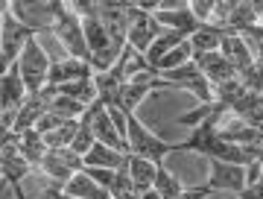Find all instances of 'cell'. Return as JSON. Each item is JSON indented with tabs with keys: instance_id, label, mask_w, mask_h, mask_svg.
<instances>
[{
	"instance_id": "cell-32",
	"label": "cell",
	"mask_w": 263,
	"mask_h": 199,
	"mask_svg": "<svg viewBox=\"0 0 263 199\" xmlns=\"http://www.w3.org/2000/svg\"><path fill=\"white\" fill-rule=\"evenodd\" d=\"M208 193H211V188H208V185H199V188L181 190V196H179V199H205Z\"/></svg>"
},
{
	"instance_id": "cell-27",
	"label": "cell",
	"mask_w": 263,
	"mask_h": 199,
	"mask_svg": "<svg viewBox=\"0 0 263 199\" xmlns=\"http://www.w3.org/2000/svg\"><path fill=\"white\" fill-rule=\"evenodd\" d=\"M155 190H158V193H161L164 199H179L184 188H181V182L176 179L173 173H167V167L161 164L158 173H155Z\"/></svg>"
},
{
	"instance_id": "cell-18",
	"label": "cell",
	"mask_w": 263,
	"mask_h": 199,
	"mask_svg": "<svg viewBox=\"0 0 263 199\" xmlns=\"http://www.w3.org/2000/svg\"><path fill=\"white\" fill-rule=\"evenodd\" d=\"M216 135L226 143H237V147H263V132L254 129V126H249V123H243V120L216 129Z\"/></svg>"
},
{
	"instance_id": "cell-8",
	"label": "cell",
	"mask_w": 263,
	"mask_h": 199,
	"mask_svg": "<svg viewBox=\"0 0 263 199\" xmlns=\"http://www.w3.org/2000/svg\"><path fill=\"white\" fill-rule=\"evenodd\" d=\"M161 79H164L170 88H184V91H190V94H196V100H202V103H214V85L205 79V74L196 67L193 59L184 62L181 67L164 70Z\"/></svg>"
},
{
	"instance_id": "cell-2",
	"label": "cell",
	"mask_w": 263,
	"mask_h": 199,
	"mask_svg": "<svg viewBox=\"0 0 263 199\" xmlns=\"http://www.w3.org/2000/svg\"><path fill=\"white\" fill-rule=\"evenodd\" d=\"M41 32H53V29H38V27H29V24H21L15 18L12 3H3V59H0L3 62V74H6V67L18 65L24 47L29 44V38L41 35Z\"/></svg>"
},
{
	"instance_id": "cell-5",
	"label": "cell",
	"mask_w": 263,
	"mask_h": 199,
	"mask_svg": "<svg viewBox=\"0 0 263 199\" xmlns=\"http://www.w3.org/2000/svg\"><path fill=\"white\" fill-rule=\"evenodd\" d=\"M126 120H129V152L132 155H141V158L152 161L155 167H161L170 152H176V143H167L161 138H155L135 114H129Z\"/></svg>"
},
{
	"instance_id": "cell-22",
	"label": "cell",
	"mask_w": 263,
	"mask_h": 199,
	"mask_svg": "<svg viewBox=\"0 0 263 199\" xmlns=\"http://www.w3.org/2000/svg\"><path fill=\"white\" fill-rule=\"evenodd\" d=\"M126 161V155L111 147H105V143L97 141L94 150L85 155V167H105V170H120V164Z\"/></svg>"
},
{
	"instance_id": "cell-4",
	"label": "cell",
	"mask_w": 263,
	"mask_h": 199,
	"mask_svg": "<svg viewBox=\"0 0 263 199\" xmlns=\"http://www.w3.org/2000/svg\"><path fill=\"white\" fill-rule=\"evenodd\" d=\"M126 15H129V47H135L141 56H146L152 44L167 32V27H161L152 12L141 9L132 0L126 3Z\"/></svg>"
},
{
	"instance_id": "cell-11",
	"label": "cell",
	"mask_w": 263,
	"mask_h": 199,
	"mask_svg": "<svg viewBox=\"0 0 263 199\" xmlns=\"http://www.w3.org/2000/svg\"><path fill=\"white\" fill-rule=\"evenodd\" d=\"M208 188L211 190H231V193L240 196L246 188V167L243 164H228V161H211Z\"/></svg>"
},
{
	"instance_id": "cell-21",
	"label": "cell",
	"mask_w": 263,
	"mask_h": 199,
	"mask_svg": "<svg viewBox=\"0 0 263 199\" xmlns=\"http://www.w3.org/2000/svg\"><path fill=\"white\" fill-rule=\"evenodd\" d=\"M65 193L79 196V199H111V193H108L103 185H97L88 173H76L73 179H70V185L65 188Z\"/></svg>"
},
{
	"instance_id": "cell-10",
	"label": "cell",
	"mask_w": 263,
	"mask_h": 199,
	"mask_svg": "<svg viewBox=\"0 0 263 199\" xmlns=\"http://www.w3.org/2000/svg\"><path fill=\"white\" fill-rule=\"evenodd\" d=\"M53 97H56V91H53V85H47L44 91H38V94H29L27 103L21 105L18 117H15V132H27V129H35L38 120L44 117V114L50 112V103H53Z\"/></svg>"
},
{
	"instance_id": "cell-12",
	"label": "cell",
	"mask_w": 263,
	"mask_h": 199,
	"mask_svg": "<svg viewBox=\"0 0 263 199\" xmlns=\"http://www.w3.org/2000/svg\"><path fill=\"white\" fill-rule=\"evenodd\" d=\"M193 62L196 67L205 74V79L211 85H219V82H228V79H234L237 70L228 65V59L219 53V50H211V53H193Z\"/></svg>"
},
{
	"instance_id": "cell-26",
	"label": "cell",
	"mask_w": 263,
	"mask_h": 199,
	"mask_svg": "<svg viewBox=\"0 0 263 199\" xmlns=\"http://www.w3.org/2000/svg\"><path fill=\"white\" fill-rule=\"evenodd\" d=\"M94 143H97V135H94V129H91V120L82 114V120H79V132H76V138H73V143H70V150L76 152V155H88V152L94 150Z\"/></svg>"
},
{
	"instance_id": "cell-20",
	"label": "cell",
	"mask_w": 263,
	"mask_h": 199,
	"mask_svg": "<svg viewBox=\"0 0 263 199\" xmlns=\"http://www.w3.org/2000/svg\"><path fill=\"white\" fill-rule=\"evenodd\" d=\"M184 41H190V38L184 35V32H179V29H167V32H164V35H161L158 41H155V44L149 47V53L143 56V59H146V65L155 67V65L161 62V59L170 56V53H173L176 47H181Z\"/></svg>"
},
{
	"instance_id": "cell-1",
	"label": "cell",
	"mask_w": 263,
	"mask_h": 199,
	"mask_svg": "<svg viewBox=\"0 0 263 199\" xmlns=\"http://www.w3.org/2000/svg\"><path fill=\"white\" fill-rule=\"evenodd\" d=\"M41 9L53 15V35H59V41L65 44L70 59H79V62L91 65V50H88V41H85L82 18L76 12H70V6L62 3V0H47V3H41Z\"/></svg>"
},
{
	"instance_id": "cell-31",
	"label": "cell",
	"mask_w": 263,
	"mask_h": 199,
	"mask_svg": "<svg viewBox=\"0 0 263 199\" xmlns=\"http://www.w3.org/2000/svg\"><path fill=\"white\" fill-rule=\"evenodd\" d=\"M240 199H263V176L257 182H249L240 193Z\"/></svg>"
},
{
	"instance_id": "cell-14",
	"label": "cell",
	"mask_w": 263,
	"mask_h": 199,
	"mask_svg": "<svg viewBox=\"0 0 263 199\" xmlns=\"http://www.w3.org/2000/svg\"><path fill=\"white\" fill-rule=\"evenodd\" d=\"M155 21L167 29H179V32H184L187 38L196 35L199 29H202V21L190 12V6H184V9H158L155 12Z\"/></svg>"
},
{
	"instance_id": "cell-28",
	"label": "cell",
	"mask_w": 263,
	"mask_h": 199,
	"mask_svg": "<svg viewBox=\"0 0 263 199\" xmlns=\"http://www.w3.org/2000/svg\"><path fill=\"white\" fill-rule=\"evenodd\" d=\"M111 199H143V193L138 188H135V182L129 179V173L117 170V176H114V185H111Z\"/></svg>"
},
{
	"instance_id": "cell-7",
	"label": "cell",
	"mask_w": 263,
	"mask_h": 199,
	"mask_svg": "<svg viewBox=\"0 0 263 199\" xmlns=\"http://www.w3.org/2000/svg\"><path fill=\"white\" fill-rule=\"evenodd\" d=\"M27 85H24V76H21V65H12L3 79H0V103H3V117H0V129H12L15 117H18L21 105L27 103Z\"/></svg>"
},
{
	"instance_id": "cell-3",
	"label": "cell",
	"mask_w": 263,
	"mask_h": 199,
	"mask_svg": "<svg viewBox=\"0 0 263 199\" xmlns=\"http://www.w3.org/2000/svg\"><path fill=\"white\" fill-rule=\"evenodd\" d=\"M82 170H85V158L76 155L70 147H65V150H47V155L41 158L35 173H41L47 182H53L56 188L65 190L67 185H70V179Z\"/></svg>"
},
{
	"instance_id": "cell-9",
	"label": "cell",
	"mask_w": 263,
	"mask_h": 199,
	"mask_svg": "<svg viewBox=\"0 0 263 199\" xmlns=\"http://www.w3.org/2000/svg\"><path fill=\"white\" fill-rule=\"evenodd\" d=\"M164 88H170L164 79H161L158 70H152V67H146V70H141V74H135L132 76V82H126L120 91V108L126 117L129 114H135V108L141 105V100L146 94H152V91H164Z\"/></svg>"
},
{
	"instance_id": "cell-16",
	"label": "cell",
	"mask_w": 263,
	"mask_h": 199,
	"mask_svg": "<svg viewBox=\"0 0 263 199\" xmlns=\"http://www.w3.org/2000/svg\"><path fill=\"white\" fill-rule=\"evenodd\" d=\"M123 170L129 173V179L135 182V188L141 190H149V188H155V173H158V167L152 161H146V158H141V155H126V161L120 164Z\"/></svg>"
},
{
	"instance_id": "cell-13",
	"label": "cell",
	"mask_w": 263,
	"mask_h": 199,
	"mask_svg": "<svg viewBox=\"0 0 263 199\" xmlns=\"http://www.w3.org/2000/svg\"><path fill=\"white\" fill-rule=\"evenodd\" d=\"M219 53L228 59V65L237 70V76L249 74L254 67V53L252 47H249V41H246L243 35H228L222 44H219Z\"/></svg>"
},
{
	"instance_id": "cell-29",
	"label": "cell",
	"mask_w": 263,
	"mask_h": 199,
	"mask_svg": "<svg viewBox=\"0 0 263 199\" xmlns=\"http://www.w3.org/2000/svg\"><path fill=\"white\" fill-rule=\"evenodd\" d=\"M214 6H216V0H193V3H190V12H193L202 24H211V18H214Z\"/></svg>"
},
{
	"instance_id": "cell-15",
	"label": "cell",
	"mask_w": 263,
	"mask_h": 199,
	"mask_svg": "<svg viewBox=\"0 0 263 199\" xmlns=\"http://www.w3.org/2000/svg\"><path fill=\"white\" fill-rule=\"evenodd\" d=\"M91 70H94V67L88 65V62H79V59H62V62H53V67H50L47 85H67V82L85 79V76H94Z\"/></svg>"
},
{
	"instance_id": "cell-25",
	"label": "cell",
	"mask_w": 263,
	"mask_h": 199,
	"mask_svg": "<svg viewBox=\"0 0 263 199\" xmlns=\"http://www.w3.org/2000/svg\"><path fill=\"white\" fill-rule=\"evenodd\" d=\"M231 108L228 105H222V103H202V108H196V112H190V114H181L179 120L184 126H199L202 120H208V117H214V120H222V114H228Z\"/></svg>"
},
{
	"instance_id": "cell-23",
	"label": "cell",
	"mask_w": 263,
	"mask_h": 199,
	"mask_svg": "<svg viewBox=\"0 0 263 199\" xmlns=\"http://www.w3.org/2000/svg\"><path fill=\"white\" fill-rule=\"evenodd\" d=\"M249 88H246V82L240 79V76H234V79H228V82H219V85H214V100L216 103L228 105V108H234L237 100L246 94Z\"/></svg>"
},
{
	"instance_id": "cell-6",
	"label": "cell",
	"mask_w": 263,
	"mask_h": 199,
	"mask_svg": "<svg viewBox=\"0 0 263 199\" xmlns=\"http://www.w3.org/2000/svg\"><path fill=\"white\" fill-rule=\"evenodd\" d=\"M18 65H21V76H24V85H27L29 94H38V91H44V88H47V79H50V67H53V62H50L47 53L41 50V44H38V35L29 38V44L24 47Z\"/></svg>"
},
{
	"instance_id": "cell-30",
	"label": "cell",
	"mask_w": 263,
	"mask_h": 199,
	"mask_svg": "<svg viewBox=\"0 0 263 199\" xmlns=\"http://www.w3.org/2000/svg\"><path fill=\"white\" fill-rule=\"evenodd\" d=\"M65 123H67L65 117H59V114L47 112L44 117H41V120H38V126H35V129H38L41 135H47V132H53V129H59V126H65Z\"/></svg>"
},
{
	"instance_id": "cell-19",
	"label": "cell",
	"mask_w": 263,
	"mask_h": 199,
	"mask_svg": "<svg viewBox=\"0 0 263 199\" xmlns=\"http://www.w3.org/2000/svg\"><path fill=\"white\" fill-rule=\"evenodd\" d=\"M18 150H21V155L32 164V170H38V164L47 155L50 147L44 143V135L38 132V129H27V132H18Z\"/></svg>"
},
{
	"instance_id": "cell-17",
	"label": "cell",
	"mask_w": 263,
	"mask_h": 199,
	"mask_svg": "<svg viewBox=\"0 0 263 199\" xmlns=\"http://www.w3.org/2000/svg\"><path fill=\"white\" fill-rule=\"evenodd\" d=\"M228 35H237V32L228 27H219V24H202L196 35H190V47H193V53H211V50H219V44Z\"/></svg>"
},
{
	"instance_id": "cell-24",
	"label": "cell",
	"mask_w": 263,
	"mask_h": 199,
	"mask_svg": "<svg viewBox=\"0 0 263 199\" xmlns=\"http://www.w3.org/2000/svg\"><path fill=\"white\" fill-rule=\"evenodd\" d=\"M50 112L59 114V117H65V120H82V114L88 112V105H82L79 100H73V97L56 94L53 103H50Z\"/></svg>"
},
{
	"instance_id": "cell-33",
	"label": "cell",
	"mask_w": 263,
	"mask_h": 199,
	"mask_svg": "<svg viewBox=\"0 0 263 199\" xmlns=\"http://www.w3.org/2000/svg\"><path fill=\"white\" fill-rule=\"evenodd\" d=\"M143 199H164V196H161L155 188H149V190H143Z\"/></svg>"
}]
</instances>
